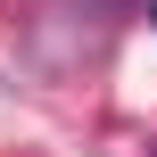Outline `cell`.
Listing matches in <instances>:
<instances>
[{
    "mask_svg": "<svg viewBox=\"0 0 157 157\" xmlns=\"http://www.w3.org/2000/svg\"><path fill=\"white\" fill-rule=\"evenodd\" d=\"M149 25H157V0H149Z\"/></svg>",
    "mask_w": 157,
    "mask_h": 157,
    "instance_id": "1",
    "label": "cell"
}]
</instances>
